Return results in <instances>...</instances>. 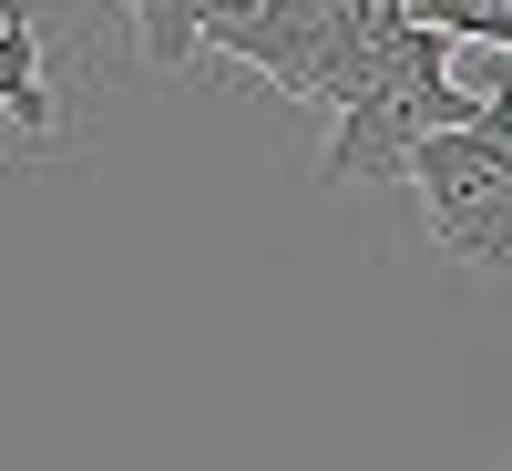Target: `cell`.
Wrapping results in <instances>:
<instances>
[{
  "instance_id": "obj_1",
  "label": "cell",
  "mask_w": 512,
  "mask_h": 471,
  "mask_svg": "<svg viewBox=\"0 0 512 471\" xmlns=\"http://www.w3.org/2000/svg\"><path fill=\"white\" fill-rule=\"evenodd\" d=\"M451 123H482V93L451 82V31L400 21V41L379 52V72L338 103V134L318 154L328 185H369V175H410V154L451 134Z\"/></svg>"
},
{
  "instance_id": "obj_2",
  "label": "cell",
  "mask_w": 512,
  "mask_h": 471,
  "mask_svg": "<svg viewBox=\"0 0 512 471\" xmlns=\"http://www.w3.org/2000/svg\"><path fill=\"white\" fill-rule=\"evenodd\" d=\"M410 185H420V226H431L441 256L482 277H512V144L482 134V123H451L410 154Z\"/></svg>"
},
{
  "instance_id": "obj_3",
  "label": "cell",
  "mask_w": 512,
  "mask_h": 471,
  "mask_svg": "<svg viewBox=\"0 0 512 471\" xmlns=\"http://www.w3.org/2000/svg\"><path fill=\"white\" fill-rule=\"evenodd\" d=\"M0 113L21 123V144H31V154L62 134V113H52V72H41V21L21 11V0L0 11Z\"/></svg>"
},
{
  "instance_id": "obj_4",
  "label": "cell",
  "mask_w": 512,
  "mask_h": 471,
  "mask_svg": "<svg viewBox=\"0 0 512 471\" xmlns=\"http://www.w3.org/2000/svg\"><path fill=\"white\" fill-rule=\"evenodd\" d=\"M113 11H134V41H144V62H154V72H185V62L205 52L195 0H113Z\"/></svg>"
}]
</instances>
